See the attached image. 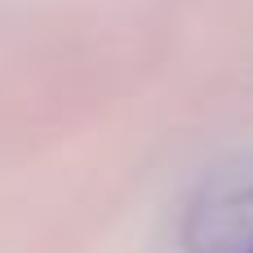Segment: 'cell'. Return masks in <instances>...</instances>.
Wrapping results in <instances>:
<instances>
[{"label": "cell", "instance_id": "obj_1", "mask_svg": "<svg viewBox=\"0 0 253 253\" xmlns=\"http://www.w3.org/2000/svg\"><path fill=\"white\" fill-rule=\"evenodd\" d=\"M191 253H253V165L218 173L187 213Z\"/></svg>", "mask_w": 253, "mask_h": 253}]
</instances>
